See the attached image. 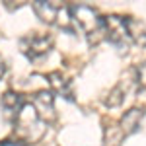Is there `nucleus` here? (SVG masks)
<instances>
[{
  "label": "nucleus",
  "mask_w": 146,
  "mask_h": 146,
  "mask_svg": "<svg viewBox=\"0 0 146 146\" xmlns=\"http://www.w3.org/2000/svg\"><path fill=\"white\" fill-rule=\"evenodd\" d=\"M142 117H144V111H142V109H138V107L129 109V111L121 117V121H119V129H121V133H123L125 136H127V135H133L136 129L140 127Z\"/></svg>",
  "instance_id": "nucleus-7"
},
{
  "label": "nucleus",
  "mask_w": 146,
  "mask_h": 146,
  "mask_svg": "<svg viewBox=\"0 0 146 146\" xmlns=\"http://www.w3.org/2000/svg\"><path fill=\"white\" fill-rule=\"evenodd\" d=\"M68 10H70L72 23L82 33H86L90 43H98L100 39H103V16H100L96 8L88 4H74V6H68Z\"/></svg>",
  "instance_id": "nucleus-1"
},
{
  "label": "nucleus",
  "mask_w": 146,
  "mask_h": 146,
  "mask_svg": "<svg viewBox=\"0 0 146 146\" xmlns=\"http://www.w3.org/2000/svg\"><path fill=\"white\" fill-rule=\"evenodd\" d=\"M31 105H33V109L39 115V119L45 125L55 121L56 113H55V96H53V92H47V90L35 92L31 96Z\"/></svg>",
  "instance_id": "nucleus-5"
},
{
  "label": "nucleus",
  "mask_w": 146,
  "mask_h": 146,
  "mask_svg": "<svg viewBox=\"0 0 146 146\" xmlns=\"http://www.w3.org/2000/svg\"><path fill=\"white\" fill-rule=\"evenodd\" d=\"M31 6H33V12L41 18V22L72 31V18H70L68 6L56 4V2H33Z\"/></svg>",
  "instance_id": "nucleus-2"
},
{
  "label": "nucleus",
  "mask_w": 146,
  "mask_h": 146,
  "mask_svg": "<svg viewBox=\"0 0 146 146\" xmlns=\"http://www.w3.org/2000/svg\"><path fill=\"white\" fill-rule=\"evenodd\" d=\"M53 43L55 41L49 33L33 31V33H27L25 37L20 39V49L31 62H39L45 56H49V53L53 51Z\"/></svg>",
  "instance_id": "nucleus-3"
},
{
  "label": "nucleus",
  "mask_w": 146,
  "mask_h": 146,
  "mask_svg": "<svg viewBox=\"0 0 146 146\" xmlns=\"http://www.w3.org/2000/svg\"><path fill=\"white\" fill-rule=\"evenodd\" d=\"M0 105H2L4 117H6L8 121H12V123H16V119L20 117L23 105H25V100H23L22 94L8 90V92H4V96H2V100H0Z\"/></svg>",
  "instance_id": "nucleus-6"
},
{
  "label": "nucleus",
  "mask_w": 146,
  "mask_h": 146,
  "mask_svg": "<svg viewBox=\"0 0 146 146\" xmlns=\"http://www.w3.org/2000/svg\"><path fill=\"white\" fill-rule=\"evenodd\" d=\"M136 84H138V90L146 92V62L136 66Z\"/></svg>",
  "instance_id": "nucleus-11"
},
{
  "label": "nucleus",
  "mask_w": 146,
  "mask_h": 146,
  "mask_svg": "<svg viewBox=\"0 0 146 146\" xmlns=\"http://www.w3.org/2000/svg\"><path fill=\"white\" fill-rule=\"evenodd\" d=\"M6 70H8V64H6V60H4V56L0 55V80L4 78V74H6Z\"/></svg>",
  "instance_id": "nucleus-12"
},
{
  "label": "nucleus",
  "mask_w": 146,
  "mask_h": 146,
  "mask_svg": "<svg viewBox=\"0 0 146 146\" xmlns=\"http://www.w3.org/2000/svg\"><path fill=\"white\" fill-rule=\"evenodd\" d=\"M125 94H127V90H123V86H121V84H119V86H115V88L107 94V98H105V105H109V107L119 105V103L125 100Z\"/></svg>",
  "instance_id": "nucleus-10"
},
{
  "label": "nucleus",
  "mask_w": 146,
  "mask_h": 146,
  "mask_svg": "<svg viewBox=\"0 0 146 146\" xmlns=\"http://www.w3.org/2000/svg\"><path fill=\"white\" fill-rule=\"evenodd\" d=\"M103 39H107L121 53L133 45L127 31V16H103Z\"/></svg>",
  "instance_id": "nucleus-4"
},
{
  "label": "nucleus",
  "mask_w": 146,
  "mask_h": 146,
  "mask_svg": "<svg viewBox=\"0 0 146 146\" xmlns=\"http://www.w3.org/2000/svg\"><path fill=\"white\" fill-rule=\"evenodd\" d=\"M51 86L55 88V92L58 94H62L66 100H72V88H70V82H68L62 74H58V72H53L51 76Z\"/></svg>",
  "instance_id": "nucleus-9"
},
{
  "label": "nucleus",
  "mask_w": 146,
  "mask_h": 146,
  "mask_svg": "<svg viewBox=\"0 0 146 146\" xmlns=\"http://www.w3.org/2000/svg\"><path fill=\"white\" fill-rule=\"evenodd\" d=\"M127 31H129V39L131 43L140 47H146V23L127 16Z\"/></svg>",
  "instance_id": "nucleus-8"
}]
</instances>
